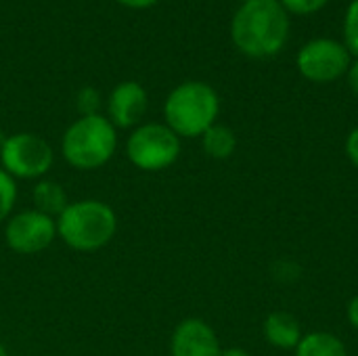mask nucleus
I'll return each mask as SVG.
<instances>
[{
    "mask_svg": "<svg viewBox=\"0 0 358 356\" xmlns=\"http://www.w3.org/2000/svg\"><path fill=\"white\" fill-rule=\"evenodd\" d=\"M34 204H36V210L50 216V218H59L61 212L69 206L67 201V193L65 189L55 183V180H40L36 187H34Z\"/></svg>",
    "mask_w": 358,
    "mask_h": 356,
    "instance_id": "12",
    "label": "nucleus"
},
{
    "mask_svg": "<svg viewBox=\"0 0 358 356\" xmlns=\"http://www.w3.org/2000/svg\"><path fill=\"white\" fill-rule=\"evenodd\" d=\"M289 36V15L279 0H250L239 6L231 23L233 44L248 57L277 55Z\"/></svg>",
    "mask_w": 358,
    "mask_h": 356,
    "instance_id": "1",
    "label": "nucleus"
},
{
    "mask_svg": "<svg viewBox=\"0 0 358 356\" xmlns=\"http://www.w3.org/2000/svg\"><path fill=\"white\" fill-rule=\"evenodd\" d=\"M172 356H220L222 348L216 332L201 319H185L176 325L170 340Z\"/></svg>",
    "mask_w": 358,
    "mask_h": 356,
    "instance_id": "9",
    "label": "nucleus"
},
{
    "mask_svg": "<svg viewBox=\"0 0 358 356\" xmlns=\"http://www.w3.org/2000/svg\"><path fill=\"white\" fill-rule=\"evenodd\" d=\"M346 315H348V321H350V325H352L355 329H358V296H355V298L348 302Z\"/></svg>",
    "mask_w": 358,
    "mask_h": 356,
    "instance_id": "20",
    "label": "nucleus"
},
{
    "mask_svg": "<svg viewBox=\"0 0 358 356\" xmlns=\"http://www.w3.org/2000/svg\"><path fill=\"white\" fill-rule=\"evenodd\" d=\"M4 138H6V136H4V134H2V130H0V149H2V143H4Z\"/></svg>",
    "mask_w": 358,
    "mask_h": 356,
    "instance_id": "25",
    "label": "nucleus"
},
{
    "mask_svg": "<svg viewBox=\"0 0 358 356\" xmlns=\"http://www.w3.org/2000/svg\"><path fill=\"white\" fill-rule=\"evenodd\" d=\"M76 107H78L80 115H96L101 109V92L92 86H84L78 92Z\"/></svg>",
    "mask_w": 358,
    "mask_h": 356,
    "instance_id": "17",
    "label": "nucleus"
},
{
    "mask_svg": "<svg viewBox=\"0 0 358 356\" xmlns=\"http://www.w3.org/2000/svg\"><path fill=\"white\" fill-rule=\"evenodd\" d=\"M348 86L358 97V59L355 63H350V67H348Z\"/></svg>",
    "mask_w": 358,
    "mask_h": 356,
    "instance_id": "21",
    "label": "nucleus"
},
{
    "mask_svg": "<svg viewBox=\"0 0 358 356\" xmlns=\"http://www.w3.org/2000/svg\"><path fill=\"white\" fill-rule=\"evenodd\" d=\"M149 105L147 90L138 82H122L117 84L107 101V111H109V122L115 128H132L136 126Z\"/></svg>",
    "mask_w": 358,
    "mask_h": 356,
    "instance_id": "10",
    "label": "nucleus"
},
{
    "mask_svg": "<svg viewBox=\"0 0 358 356\" xmlns=\"http://www.w3.org/2000/svg\"><path fill=\"white\" fill-rule=\"evenodd\" d=\"M2 170L8 172L13 178H40L44 176L52 162L55 153L50 145L31 132H17L4 138L0 149Z\"/></svg>",
    "mask_w": 358,
    "mask_h": 356,
    "instance_id": "6",
    "label": "nucleus"
},
{
    "mask_svg": "<svg viewBox=\"0 0 358 356\" xmlns=\"http://www.w3.org/2000/svg\"><path fill=\"white\" fill-rule=\"evenodd\" d=\"M115 2L122 4V6H128V8H149L157 0H115Z\"/></svg>",
    "mask_w": 358,
    "mask_h": 356,
    "instance_id": "22",
    "label": "nucleus"
},
{
    "mask_svg": "<svg viewBox=\"0 0 358 356\" xmlns=\"http://www.w3.org/2000/svg\"><path fill=\"white\" fill-rule=\"evenodd\" d=\"M128 159L145 172H159L170 168L180 155V136L166 124L136 126L126 143Z\"/></svg>",
    "mask_w": 358,
    "mask_h": 356,
    "instance_id": "5",
    "label": "nucleus"
},
{
    "mask_svg": "<svg viewBox=\"0 0 358 356\" xmlns=\"http://www.w3.org/2000/svg\"><path fill=\"white\" fill-rule=\"evenodd\" d=\"M117 149V128L109 118L80 115L63 134L61 153L76 170H96L105 166Z\"/></svg>",
    "mask_w": 358,
    "mask_h": 356,
    "instance_id": "4",
    "label": "nucleus"
},
{
    "mask_svg": "<svg viewBox=\"0 0 358 356\" xmlns=\"http://www.w3.org/2000/svg\"><path fill=\"white\" fill-rule=\"evenodd\" d=\"M117 231L113 208L99 199L69 204L57 218V235L78 252H96L105 248Z\"/></svg>",
    "mask_w": 358,
    "mask_h": 356,
    "instance_id": "2",
    "label": "nucleus"
},
{
    "mask_svg": "<svg viewBox=\"0 0 358 356\" xmlns=\"http://www.w3.org/2000/svg\"><path fill=\"white\" fill-rule=\"evenodd\" d=\"M344 44L358 59V0H352L344 17Z\"/></svg>",
    "mask_w": 358,
    "mask_h": 356,
    "instance_id": "16",
    "label": "nucleus"
},
{
    "mask_svg": "<svg viewBox=\"0 0 358 356\" xmlns=\"http://www.w3.org/2000/svg\"><path fill=\"white\" fill-rule=\"evenodd\" d=\"M262 332H264L266 342L279 350H296V346L302 340V329H300L298 319L283 311L271 313L264 319Z\"/></svg>",
    "mask_w": 358,
    "mask_h": 356,
    "instance_id": "11",
    "label": "nucleus"
},
{
    "mask_svg": "<svg viewBox=\"0 0 358 356\" xmlns=\"http://www.w3.org/2000/svg\"><path fill=\"white\" fill-rule=\"evenodd\" d=\"M220 113L218 92L206 82H182L166 99L164 118L166 126L178 136H201L212 128Z\"/></svg>",
    "mask_w": 358,
    "mask_h": 356,
    "instance_id": "3",
    "label": "nucleus"
},
{
    "mask_svg": "<svg viewBox=\"0 0 358 356\" xmlns=\"http://www.w3.org/2000/svg\"><path fill=\"white\" fill-rule=\"evenodd\" d=\"M241 2H250V0H241Z\"/></svg>",
    "mask_w": 358,
    "mask_h": 356,
    "instance_id": "26",
    "label": "nucleus"
},
{
    "mask_svg": "<svg viewBox=\"0 0 358 356\" xmlns=\"http://www.w3.org/2000/svg\"><path fill=\"white\" fill-rule=\"evenodd\" d=\"M17 201V183L15 178L0 168V222L8 220Z\"/></svg>",
    "mask_w": 358,
    "mask_h": 356,
    "instance_id": "15",
    "label": "nucleus"
},
{
    "mask_svg": "<svg viewBox=\"0 0 358 356\" xmlns=\"http://www.w3.org/2000/svg\"><path fill=\"white\" fill-rule=\"evenodd\" d=\"M201 143H203V151L212 159H229L237 149L235 132L229 126H222V124H214L212 128H208L201 134Z\"/></svg>",
    "mask_w": 358,
    "mask_h": 356,
    "instance_id": "14",
    "label": "nucleus"
},
{
    "mask_svg": "<svg viewBox=\"0 0 358 356\" xmlns=\"http://www.w3.org/2000/svg\"><path fill=\"white\" fill-rule=\"evenodd\" d=\"M0 356H8V353H6V348H4L2 344H0Z\"/></svg>",
    "mask_w": 358,
    "mask_h": 356,
    "instance_id": "24",
    "label": "nucleus"
},
{
    "mask_svg": "<svg viewBox=\"0 0 358 356\" xmlns=\"http://www.w3.org/2000/svg\"><path fill=\"white\" fill-rule=\"evenodd\" d=\"M346 155L352 162V166L358 168V128H355L346 138Z\"/></svg>",
    "mask_w": 358,
    "mask_h": 356,
    "instance_id": "19",
    "label": "nucleus"
},
{
    "mask_svg": "<svg viewBox=\"0 0 358 356\" xmlns=\"http://www.w3.org/2000/svg\"><path fill=\"white\" fill-rule=\"evenodd\" d=\"M57 237V220L38 212L25 210L8 218L4 229V239L8 248L17 254H40Z\"/></svg>",
    "mask_w": 358,
    "mask_h": 356,
    "instance_id": "8",
    "label": "nucleus"
},
{
    "mask_svg": "<svg viewBox=\"0 0 358 356\" xmlns=\"http://www.w3.org/2000/svg\"><path fill=\"white\" fill-rule=\"evenodd\" d=\"M350 52L344 42L334 38H315L306 42L298 52V69L300 73L317 84H327L340 80L348 73Z\"/></svg>",
    "mask_w": 358,
    "mask_h": 356,
    "instance_id": "7",
    "label": "nucleus"
},
{
    "mask_svg": "<svg viewBox=\"0 0 358 356\" xmlns=\"http://www.w3.org/2000/svg\"><path fill=\"white\" fill-rule=\"evenodd\" d=\"M296 356H348L340 338L327 332H313L302 336L296 346Z\"/></svg>",
    "mask_w": 358,
    "mask_h": 356,
    "instance_id": "13",
    "label": "nucleus"
},
{
    "mask_svg": "<svg viewBox=\"0 0 358 356\" xmlns=\"http://www.w3.org/2000/svg\"><path fill=\"white\" fill-rule=\"evenodd\" d=\"M220 356H250V353L243 348H227V350H222Z\"/></svg>",
    "mask_w": 358,
    "mask_h": 356,
    "instance_id": "23",
    "label": "nucleus"
},
{
    "mask_svg": "<svg viewBox=\"0 0 358 356\" xmlns=\"http://www.w3.org/2000/svg\"><path fill=\"white\" fill-rule=\"evenodd\" d=\"M283 4V8L287 13H294V15H313V13H319L329 0H279Z\"/></svg>",
    "mask_w": 358,
    "mask_h": 356,
    "instance_id": "18",
    "label": "nucleus"
}]
</instances>
